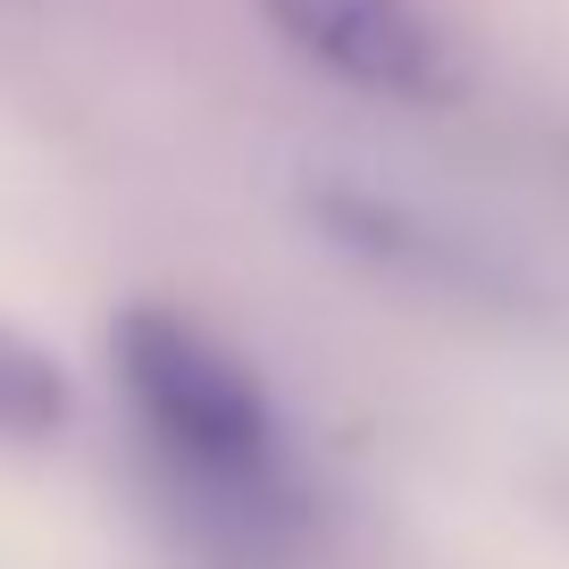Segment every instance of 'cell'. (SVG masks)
I'll return each instance as SVG.
<instances>
[{"label":"cell","instance_id":"obj_1","mask_svg":"<svg viewBox=\"0 0 569 569\" xmlns=\"http://www.w3.org/2000/svg\"><path fill=\"white\" fill-rule=\"evenodd\" d=\"M109 352H118L142 436L201 528H218L227 545H277L302 528L277 410L227 343H210L193 319L160 302H134L109 336Z\"/></svg>","mask_w":569,"mask_h":569},{"label":"cell","instance_id":"obj_2","mask_svg":"<svg viewBox=\"0 0 569 569\" xmlns=\"http://www.w3.org/2000/svg\"><path fill=\"white\" fill-rule=\"evenodd\" d=\"M293 51H310L319 68H336L343 84L369 92H436V34L419 26L410 0H260Z\"/></svg>","mask_w":569,"mask_h":569},{"label":"cell","instance_id":"obj_3","mask_svg":"<svg viewBox=\"0 0 569 569\" xmlns=\"http://www.w3.org/2000/svg\"><path fill=\"white\" fill-rule=\"evenodd\" d=\"M68 410H76L68 369L34 336H18V327L0 319V436H59Z\"/></svg>","mask_w":569,"mask_h":569}]
</instances>
